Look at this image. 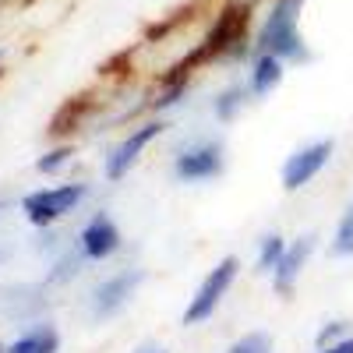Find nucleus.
Listing matches in <instances>:
<instances>
[{"label": "nucleus", "mask_w": 353, "mask_h": 353, "mask_svg": "<svg viewBox=\"0 0 353 353\" xmlns=\"http://www.w3.org/2000/svg\"><path fill=\"white\" fill-rule=\"evenodd\" d=\"M233 279H237V258H223L216 269L205 276V283L198 286V293L191 297V304L184 311V325H198V321L212 318V311L226 297V290L233 286Z\"/></svg>", "instance_id": "3"}, {"label": "nucleus", "mask_w": 353, "mask_h": 353, "mask_svg": "<svg viewBox=\"0 0 353 353\" xmlns=\"http://www.w3.org/2000/svg\"><path fill=\"white\" fill-rule=\"evenodd\" d=\"M138 353H166V350H152V346H149V350H138Z\"/></svg>", "instance_id": "18"}, {"label": "nucleus", "mask_w": 353, "mask_h": 353, "mask_svg": "<svg viewBox=\"0 0 353 353\" xmlns=\"http://www.w3.org/2000/svg\"><path fill=\"white\" fill-rule=\"evenodd\" d=\"M173 173L181 181H212V176L223 173V149L219 145H198V149H188L184 156H176Z\"/></svg>", "instance_id": "6"}, {"label": "nucleus", "mask_w": 353, "mask_h": 353, "mask_svg": "<svg viewBox=\"0 0 353 353\" xmlns=\"http://www.w3.org/2000/svg\"><path fill=\"white\" fill-rule=\"evenodd\" d=\"M329 156H332V141H314V145H307V149L293 152L286 159V166H283V188L286 191H301L304 184H311L314 176L321 173V166L329 163Z\"/></svg>", "instance_id": "4"}, {"label": "nucleus", "mask_w": 353, "mask_h": 353, "mask_svg": "<svg viewBox=\"0 0 353 353\" xmlns=\"http://www.w3.org/2000/svg\"><path fill=\"white\" fill-rule=\"evenodd\" d=\"M297 14H301V0H279L272 8L269 21L261 28V53H276V57H297L304 61V43L297 32Z\"/></svg>", "instance_id": "1"}, {"label": "nucleus", "mask_w": 353, "mask_h": 353, "mask_svg": "<svg viewBox=\"0 0 353 353\" xmlns=\"http://www.w3.org/2000/svg\"><path fill=\"white\" fill-rule=\"evenodd\" d=\"M230 353H272V343L265 336H244L241 343H233Z\"/></svg>", "instance_id": "14"}, {"label": "nucleus", "mask_w": 353, "mask_h": 353, "mask_svg": "<svg viewBox=\"0 0 353 353\" xmlns=\"http://www.w3.org/2000/svg\"><path fill=\"white\" fill-rule=\"evenodd\" d=\"M88 194L85 184H61V188H43V191H32L21 198V212L28 216L32 226H50L61 216L74 212L78 201Z\"/></svg>", "instance_id": "2"}, {"label": "nucleus", "mask_w": 353, "mask_h": 353, "mask_svg": "<svg viewBox=\"0 0 353 353\" xmlns=\"http://www.w3.org/2000/svg\"><path fill=\"white\" fill-rule=\"evenodd\" d=\"M332 251H336V254H343V258H350V254H353V201H350V209L343 212V219H339V226H336Z\"/></svg>", "instance_id": "13"}, {"label": "nucleus", "mask_w": 353, "mask_h": 353, "mask_svg": "<svg viewBox=\"0 0 353 353\" xmlns=\"http://www.w3.org/2000/svg\"><path fill=\"white\" fill-rule=\"evenodd\" d=\"M159 134H163V124H159V121H149V124H141L138 131H131V134L110 152V159H106V176H110V181H121V176L138 163V156L145 152V145L156 141Z\"/></svg>", "instance_id": "5"}, {"label": "nucleus", "mask_w": 353, "mask_h": 353, "mask_svg": "<svg viewBox=\"0 0 353 353\" xmlns=\"http://www.w3.org/2000/svg\"><path fill=\"white\" fill-rule=\"evenodd\" d=\"M68 159H71V149H53L50 156H43V159L36 163V170H39V173H57Z\"/></svg>", "instance_id": "15"}, {"label": "nucleus", "mask_w": 353, "mask_h": 353, "mask_svg": "<svg viewBox=\"0 0 353 353\" xmlns=\"http://www.w3.org/2000/svg\"><path fill=\"white\" fill-rule=\"evenodd\" d=\"M0 353H8V346H0Z\"/></svg>", "instance_id": "19"}, {"label": "nucleus", "mask_w": 353, "mask_h": 353, "mask_svg": "<svg viewBox=\"0 0 353 353\" xmlns=\"http://www.w3.org/2000/svg\"><path fill=\"white\" fill-rule=\"evenodd\" d=\"M57 346H61L57 332L50 325H36V329H28L25 336H18L8 346V353H57Z\"/></svg>", "instance_id": "11"}, {"label": "nucleus", "mask_w": 353, "mask_h": 353, "mask_svg": "<svg viewBox=\"0 0 353 353\" xmlns=\"http://www.w3.org/2000/svg\"><path fill=\"white\" fill-rule=\"evenodd\" d=\"M117 248H121V230H117V223L110 216H103V212L88 219V226L81 230V251H85V258L103 261Z\"/></svg>", "instance_id": "8"}, {"label": "nucleus", "mask_w": 353, "mask_h": 353, "mask_svg": "<svg viewBox=\"0 0 353 353\" xmlns=\"http://www.w3.org/2000/svg\"><path fill=\"white\" fill-rule=\"evenodd\" d=\"M311 251H314V237H311V233H307V237H301L293 248H286V254L276 265V290L286 293L293 283H297V276H301V269H304V261H307Z\"/></svg>", "instance_id": "9"}, {"label": "nucleus", "mask_w": 353, "mask_h": 353, "mask_svg": "<svg viewBox=\"0 0 353 353\" xmlns=\"http://www.w3.org/2000/svg\"><path fill=\"white\" fill-rule=\"evenodd\" d=\"M286 254V244H283V237H265L261 241V254H258V269L261 272H276V265H279V258Z\"/></svg>", "instance_id": "12"}, {"label": "nucleus", "mask_w": 353, "mask_h": 353, "mask_svg": "<svg viewBox=\"0 0 353 353\" xmlns=\"http://www.w3.org/2000/svg\"><path fill=\"white\" fill-rule=\"evenodd\" d=\"M321 353H353V339H343V343H332V346H325Z\"/></svg>", "instance_id": "17"}, {"label": "nucleus", "mask_w": 353, "mask_h": 353, "mask_svg": "<svg viewBox=\"0 0 353 353\" xmlns=\"http://www.w3.org/2000/svg\"><path fill=\"white\" fill-rule=\"evenodd\" d=\"M145 276L134 269V272H121V276H113V279H106L96 293H92V314L96 318H110L113 311H121L128 301H131V293L138 290V283H141Z\"/></svg>", "instance_id": "7"}, {"label": "nucleus", "mask_w": 353, "mask_h": 353, "mask_svg": "<svg viewBox=\"0 0 353 353\" xmlns=\"http://www.w3.org/2000/svg\"><path fill=\"white\" fill-rule=\"evenodd\" d=\"M279 81H283V57L261 53L258 64H254V71H251V92H254V96H269Z\"/></svg>", "instance_id": "10"}, {"label": "nucleus", "mask_w": 353, "mask_h": 353, "mask_svg": "<svg viewBox=\"0 0 353 353\" xmlns=\"http://www.w3.org/2000/svg\"><path fill=\"white\" fill-rule=\"evenodd\" d=\"M241 99H244V92H237V88H233V92H226V96L219 99V106H216V113H219V117H223V121H226V117L233 113V106H237Z\"/></svg>", "instance_id": "16"}]
</instances>
